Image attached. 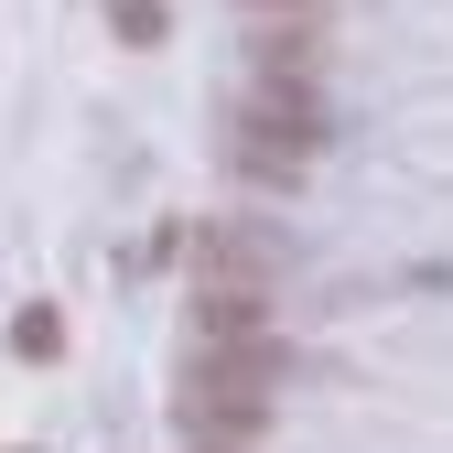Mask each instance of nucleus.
<instances>
[{"label":"nucleus","instance_id":"obj_1","mask_svg":"<svg viewBox=\"0 0 453 453\" xmlns=\"http://www.w3.org/2000/svg\"><path fill=\"white\" fill-rule=\"evenodd\" d=\"M270 388H280V334H195V367H184L195 442H249L270 421Z\"/></svg>","mask_w":453,"mask_h":453},{"label":"nucleus","instance_id":"obj_2","mask_svg":"<svg viewBox=\"0 0 453 453\" xmlns=\"http://www.w3.org/2000/svg\"><path fill=\"white\" fill-rule=\"evenodd\" d=\"M324 141V108L303 87V65H249V97H238V173L259 184H292Z\"/></svg>","mask_w":453,"mask_h":453},{"label":"nucleus","instance_id":"obj_3","mask_svg":"<svg viewBox=\"0 0 453 453\" xmlns=\"http://www.w3.org/2000/svg\"><path fill=\"white\" fill-rule=\"evenodd\" d=\"M195 334H270V259H259L249 238H205Z\"/></svg>","mask_w":453,"mask_h":453},{"label":"nucleus","instance_id":"obj_4","mask_svg":"<svg viewBox=\"0 0 453 453\" xmlns=\"http://www.w3.org/2000/svg\"><path fill=\"white\" fill-rule=\"evenodd\" d=\"M249 12H313V0H249Z\"/></svg>","mask_w":453,"mask_h":453},{"label":"nucleus","instance_id":"obj_5","mask_svg":"<svg viewBox=\"0 0 453 453\" xmlns=\"http://www.w3.org/2000/svg\"><path fill=\"white\" fill-rule=\"evenodd\" d=\"M195 453H238V442H195Z\"/></svg>","mask_w":453,"mask_h":453}]
</instances>
